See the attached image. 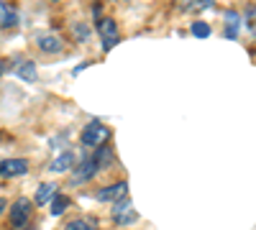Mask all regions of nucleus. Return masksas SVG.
<instances>
[{
	"label": "nucleus",
	"mask_w": 256,
	"mask_h": 230,
	"mask_svg": "<svg viewBox=\"0 0 256 230\" xmlns=\"http://www.w3.org/2000/svg\"><path fill=\"white\" fill-rule=\"evenodd\" d=\"M6 210V200H0V213H3Z\"/></svg>",
	"instance_id": "obj_21"
},
{
	"label": "nucleus",
	"mask_w": 256,
	"mask_h": 230,
	"mask_svg": "<svg viewBox=\"0 0 256 230\" xmlns=\"http://www.w3.org/2000/svg\"><path fill=\"white\" fill-rule=\"evenodd\" d=\"M0 72H3V61H0Z\"/></svg>",
	"instance_id": "obj_22"
},
{
	"label": "nucleus",
	"mask_w": 256,
	"mask_h": 230,
	"mask_svg": "<svg viewBox=\"0 0 256 230\" xmlns=\"http://www.w3.org/2000/svg\"><path fill=\"white\" fill-rule=\"evenodd\" d=\"M128 195V182H116L110 187H102V190L98 192V202H118Z\"/></svg>",
	"instance_id": "obj_6"
},
{
	"label": "nucleus",
	"mask_w": 256,
	"mask_h": 230,
	"mask_svg": "<svg viewBox=\"0 0 256 230\" xmlns=\"http://www.w3.org/2000/svg\"><path fill=\"white\" fill-rule=\"evenodd\" d=\"M98 161L95 156L92 159H82L77 166H74V172H72V184H84V182H92V177L98 174Z\"/></svg>",
	"instance_id": "obj_5"
},
{
	"label": "nucleus",
	"mask_w": 256,
	"mask_h": 230,
	"mask_svg": "<svg viewBox=\"0 0 256 230\" xmlns=\"http://www.w3.org/2000/svg\"><path fill=\"white\" fill-rule=\"evenodd\" d=\"M174 5H177L180 10H187V8H192V5H198V0H174Z\"/></svg>",
	"instance_id": "obj_19"
},
{
	"label": "nucleus",
	"mask_w": 256,
	"mask_h": 230,
	"mask_svg": "<svg viewBox=\"0 0 256 230\" xmlns=\"http://www.w3.org/2000/svg\"><path fill=\"white\" fill-rule=\"evenodd\" d=\"M70 207V197H64V195H56L54 200H52V215L56 218V215H62L64 210Z\"/></svg>",
	"instance_id": "obj_15"
},
{
	"label": "nucleus",
	"mask_w": 256,
	"mask_h": 230,
	"mask_svg": "<svg viewBox=\"0 0 256 230\" xmlns=\"http://www.w3.org/2000/svg\"><path fill=\"white\" fill-rule=\"evenodd\" d=\"M54 197H56V182H46V184H41L38 190H36L34 202L36 205H49Z\"/></svg>",
	"instance_id": "obj_9"
},
{
	"label": "nucleus",
	"mask_w": 256,
	"mask_h": 230,
	"mask_svg": "<svg viewBox=\"0 0 256 230\" xmlns=\"http://www.w3.org/2000/svg\"><path fill=\"white\" fill-rule=\"evenodd\" d=\"M38 49L41 51H46V54H59L62 51V41L56 36H38Z\"/></svg>",
	"instance_id": "obj_12"
},
{
	"label": "nucleus",
	"mask_w": 256,
	"mask_h": 230,
	"mask_svg": "<svg viewBox=\"0 0 256 230\" xmlns=\"http://www.w3.org/2000/svg\"><path fill=\"white\" fill-rule=\"evenodd\" d=\"M80 141H82V146H88V149H102V146L110 141V128L100 120H92L82 128Z\"/></svg>",
	"instance_id": "obj_1"
},
{
	"label": "nucleus",
	"mask_w": 256,
	"mask_h": 230,
	"mask_svg": "<svg viewBox=\"0 0 256 230\" xmlns=\"http://www.w3.org/2000/svg\"><path fill=\"white\" fill-rule=\"evenodd\" d=\"M113 151L108 149V146H102V149H98L95 151V161H98V166H100V169H105V166H110L113 164Z\"/></svg>",
	"instance_id": "obj_14"
},
{
	"label": "nucleus",
	"mask_w": 256,
	"mask_h": 230,
	"mask_svg": "<svg viewBox=\"0 0 256 230\" xmlns=\"http://www.w3.org/2000/svg\"><path fill=\"white\" fill-rule=\"evenodd\" d=\"M13 72L24 79V82H36V67L31 64L28 59H20V61H16L13 64Z\"/></svg>",
	"instance_id": "obj_10"
},
{
	"label": "nucleus",
	"mask_w": 256,
	"mask_h": 230,
	"mask_svg": "<svg viewBox=\"0 0 256 230\" xmlns=\"http://www.w3.org/2000/svg\"><path fill=\"white\" fill-rule=\"evenodd\" d=\"M74 166V151H62L52 164H49V172H54V174H62V172H67V169H72Z\"/></svg>",
	"instance_id": "obj_8"
},
{
	"label": "nucleus",
	"mask_w": 256,
	"mask_h": 230,
	"mask_svg": "<svg viewBox=\"0 0 256 230\" xmlns=\"http://www.w3.org/2000/svg\"><path fill=\"white\" fill-rule=\"evenodd\" d=\"M208 5H212V0H200L198 3V8H208Z\"/></svg>",
	"instance_id": "obj_20"
},
{
	"label": "nucleus",
	"mask_w": 256,
	"mask_h": 230,
	"mask_svg": "<svg viewBox=\"0 0 256 230\" xmlns=\"http://www.w3.org/2000/svg\"><path fill=\"white\" fill-rule=\"evenodd\" d=\"M74 33H77V41H88L90 28H88V26H74Z\"/></svg>",
	"instance_id": "obj_18"
},
{
	"label": "nucleus",
	"mask_w": 256,
	"mask_h": 230,
	"mask_svg": "<svg viewBox=\"0 0 256 230\" xmlns=\"http://www.w3.org/2000/svg\"><path fill=\"white\" fill-rule=\"evenodd\" d=\"M98 33L102 36V51H110L118 44V26L113 18H98Z\"/></svg>",
	"instance_id": "obj_3"
},
{
	"label": "nucleus",
	"mask_w": 256,
	"mask_h": 230,
	"mask_svg": "<svg viewBox=\"0 0 256 230\" xmlns=\"http://www.w3.org/2000/svg\"><path fill=\"white\" fill-rule=\"evenodd\" d=\"M28 172V164L24 159H6L0 161V177H20Z\"/></svg>",
	"instance_id": "obj_7"
},
{
	"label": "nucleus",
	"mask_w": 256,
	"mask_h": 230,
	"mask_svg": "<svg viewBox=\"0 0 256 230\" xmlns=\"http://www.w3.org/2000/svg\"><path fill=\"white\" fill-rule=\"evenodd\" d=\"M192 33H195V38H208L210 36V26L205 23V20H195V23H192Z\"/></svg>",
	"instance_id": "obj_16"
},
{
	"label": "nucleus",
	"mask_w": 256,
	"mask_h": 230,
	"mask_svg": "<svg viewBox=\"0 0 256 230\" xmlns=\"http://www.w3.org/2000/svg\"><path fill=\"white\" fill-rule=\"evenodd\" d=\"M64 230H92V228H90V223H84V220H72V223L64 225Z\"/></svg>",
	"instance_id": "obj_17"
},
{
	"label": "nucleus",
	"mask_w": 256,
	"mask_h": 230,
	"mask_svg": "<svg viewBox=\"0 0 256 230\" xmlns=\"http://www.w3.org/2000/svg\"><path fill=\"white\" fill-rule=\"evenodd\" d=\"M110 218H113V223H116V225L126 228V225H134V223L138 220V213H136V207H134V202L128 200V197H123V200L113 202V210H110Z\"/></svg>",
	"instance_id": "obj_2"
},
{
	"label": "nucleus",
	"mask_w": 256,
	"mask_h": 230,
	"mask_svg": "<svg viewBox=\"0 0 256 230\" xmlns=\"http://www.w3.org/2000/svg\"><path fill=\"white\" fill-rule=\"evenodd\" d=\"M10 223H13L16 230L26 228L31 223V200L20 197L18 202H13V207H10Z\"/></svg>",
	"instance_id": "obj_4"
},
{
	"label": "nucleus",
	"mask_w": 256,
	"mask_h": 230,
	"mask_svg": "<svg viewBox=\"0 0 256 230\" xmlns=\"http://www.w3.org/2000/svg\"><path fill=\"white\" fill-rule=\"evenodd\" d=\"M238 26H241V15L238 13H226V38H236L238 36Z\"/></svg>",
	"instance_id": "obj_13"
},
{
	"label": "nucleus",
	"mask_w": 256,
	"mask_h": 230,
	"mask_svg": "<svg viewBox=\"0 0 256 230\" xmlns=\"http://www.w3.org/2000/svg\"><path fill=\"white\" fill-rule=\"evenodd\" d=\"M18 23V15H16V8H10L8 3L0 0V28H10Z\"/></svg>",
	"instance_id": "obj_11"
}]
</instances>
